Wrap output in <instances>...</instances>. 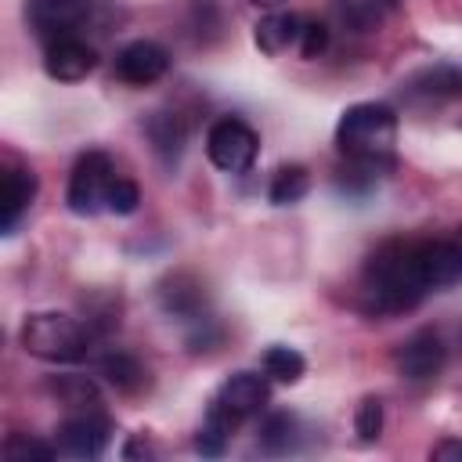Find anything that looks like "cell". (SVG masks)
Masks as SVG:
<instances>
[{
    "label": "cell",
    "instance_id": "obj_1",
    "mask_svg": "<svg viewBox=\"0 0 462 462\" xmlns=\"http://www.w3.org/2000/svg\"><path fill=\"white\" fill-rule=\"evenodd\" d=\"M430 292L422 263H419V242L390 238L383 242L361 271V296L372 314H401L422 303Z\"/></svg>",
    "mask_w": 462,
    "mask_h": 462
},
{
    "label": "cell",
    "instance_id": "obj_2",
    "mask_svg": "<svg viewBox=\"0 0 462 462\" xmlns=\"http://www.w3.org/2000/svg\"><path fill=\"white\" fill-rule=\"evenodd\" d=\"M397 126L401 123L390 105L357 101V105L343 108V116L336 123V148L350 166H357L379 180V177H386V170H393Z\"/></svg>",
    "mask_w": 462,
    "mask_h": 462
},
{
    "label": "cell",
    "instance_id": "obj_3",
    "mask_svg": "<svg viewBox=\"0 0 462 462\" xmlns=\"http://www.w3.org/2000/svg\"><path fill=\"white\" fill-rule=\"evenodd\" d=\"M18 343L29 357L47 365H72L90 350V328L58 310H36L22 321Z\"/></svg>",
    "mask_w": 462,
    "mask_h": 462
},
{
    "label": "cell",
    "instance_id": "obj_4",
    "mask_svg": "<svg viewBox=\"0 0 462 462\" xmlns=\"http://www.w3.org/2000/svg\"><path fill=\"white\" fill-rule=\"evenodd\" d=\"M206 155L224 173H245L260 155V134L238 116H220L206 130Z\"/></svg>",
    "mask_w": 462,
    "mask_h": 462
},
{
    "label": "cell",
    "instance_id": "obj_5",
    "mask_svg": "<svg viewBox=\"0 0 462 462\" xmlns=\"http://www.w3.org/2000/svg\"><path fill=\"white\" fill-rule=\"evenodd\" d=\"M116 177H119V173H116V166H112V159H108L105 152H97V148L83 152V155L76 159L72 173H69V188H65L69 209H72L76 217H94V213H101L105 202H108V188H112Z\"/></svg>",
    "mask_w": 462,
    "mask_h": 462
},
{
    "label": "cell",
    "instance_id": "obj_6",
    "mask_svg": "<svg viewBox=\"0 0 462 462\" xmlns=\"http://www.w3.org/2000/svg\"><path fill=\"white\" fill-rule=\"evenodd\" d=\"M108 440H112V419L101 408L72 411L54 433L58 451L69 458H97L108 448Z\"/></svg>",
    "mask_w": 462,
    "mask_h": 462
},
{
    "label": "cell",
    "instance_id": "obj_7",
    "mask_svg": "<svg viewBox=\"0 0 462 462\" xmlns=\"http://www.w3.org/2000/svg\"><path fill=\"white\" fill-rule=\"evenodd\" d=\"M94 7L97 0H25V18L43 43H54L61 36H76Z\"/></svg>",
    "mask_w": 462,
    "mask_h": 462
},
{
    "label": "cell",
    "instance_id": "obj_8",
    "mask_svg": "<svg viewBox=\"0 0 462 462\" xmlns=\"http://www.w3.org/2000/svg\"><path fill=\"white\" fill-rule=\"evenodd\" d=\"M444 361H448V346H444V339H440L437 328H419L404 343H397V350H393V368L408 383L437 379L440 368H444Z\"/></svg>",
    "mask_w": 462,
    "mask_h": 462
},
{
    "label": "cell",
    "instance_id": "obj_9",
    "mask_svg": "<svg viewBox=\"0 0 462 462\" xmlns=\"http://www.w3.org/2000/svg\"><path fill=\"white\" fill-rule=\"evenodd\" d=\"M97 69V51L79 36H61L43 51V72L58 83H79Z\"/></svg>",
    "mask_w": 462,
    "mask_h": 462
},
{
    "label": "cell",
    "instance_id": "obj_10",
    "mask_svg": "<svg viewBox=\"0 0 462 462\" xmlns=\"http://www.w3.org/2000/svg\"><path fill=\"white\" fill-rule=\"evenodd\" d=\"M166 69H170V54L155 40H134L116 54V76L130 87H148L162 79Z\"/></svg>",
    "mask_w": 462,
    "mask_h": 462
},
{
    "label": "cell",
    "instance_id": "obj_11",
    "mask_svg": "<svg viewBox=\"0 0 462 462\" xmlns=\"http://www.w3.org/2000/svg\"><path fill=\"white\" fill-rule=\"evenodd\" d=\"M155 300L159 307L170 314V318H180V321H199L206 318V289L195 274L188 271H173L159 282L155 289Z\"/></svg>",
    "mask_w": 462,
    "mask_h": 462
},
{
    "label": "cell",
    "instance_id": "obj_12",
    "mask_svg": "<svg viewBox=\"0 0 462 462\" xmlns=\"http://www.w3.org/2000/svg\"><path fill=\"white\" fill-rule=\"evenodd\" d=\"M32 199H36V173L29 166L7 162L4 166V195H0V231L4 235H14L18 220L32 206Z\"/></svg>",
    "mask_w": 462,
    "mask_h": 462
},
{
    "label": "cell",
    "instance_id": "obj_13",
    "mask_svg": "<svg viewBox=\"0 0 462 462\" xmlns=\"http://www.w3.org/2000/svg\"><path fill=\"white\" fill-rule=\"evenodd\" d=\"M144 134H148V144H152L155 159L166 170H173L180 162V155H184V144H188V123H184V116L180 112H170V108H159V112L148 116Z\"/></svg>",
    "mask_w": 462,
    "mask_h": 462
},
{
    "label": "cell",
    "instance_id": "obj_14",
    "mask_svg": "<svg viewBox=\"0 0 462 462\" xmlns=\"http://www.w3.org/2000/svg\"><path fill=\"white\" fill-rule=\"evenodd\" d=\"M213 401L224 404L231 415L249 419V415H256V411L271 401V386H267V379L256 375V372H235V375H227V379L220 383V390H217Z\"/></svg>",
    "mask_w": 462,
    "mask_h": 462
},
{
    "label": "cell",
    "instance_id": "obj_15",
    "mask_svg": "<svg viewBox=\"0 0 462 462\" xmlns=\"http://www.w3.org/2000/svg\"><path fill=\"white\" fill-rule=\"evenodd\" d=\"M300 29H303V18H296V14H289V11H267L260 22H256V29H253V40H256V47L263 51V54H282V51H289V47H296L300 43Z\"/></svg>",
    "mask_w": 462,
    "mask_h": 462
},
{
    "label": "cell",
    "instance_id": "obj_16",
    "mask_svg": "<svg viewBox=\"0 0 462 462\" xmlns=\"http://www.w3.org/2000/svg\"><path fill=\"white\" fill-rule=\"evenodd\" d=\"M238 422H242V419H238V415H231L224 404L209 401V411H206L202 426L195 430V451H199L202 458H220V455L227 451L231 433H235V426H238Z\"/></svg>",
    "mask_w": 462,
    "mask_h": 462
},
{
    "label": "cell",
    "instance_id": "obj_17",
    "mask_svg": "<svg viewBox=\"0 0 462 462\" xmlns=\"http://www.w3.org/2000/svg\"><path fill=\"white\" fill-rule=\"evenodd\" d=\"M419 263L430 289H444L462 278V260L451 242H419Z\"/></svg>",
    "mask_w": 462,
    "mask_h": 462
},
{
    "label": "cell",
    "instance_id": "obj_18",
    "mask_svg": "<svg viewBox=\"0 0 462 462\" xmlns=\"http://www.w3.org/2000/svg\"><path fill=\"white\" fill-rule=\"evenodd\" d=\"M97 372L119 390V393H137L141 386H148V368L126 354V350H108L101 361H97Z\"/></svg>",
    "mask_w": 462,
    "mask_h": 462
},
{
    "label": "cell",
    "instance_id": "obj_19",
    "mask_svg": "<svg viewBox=\"0 0 462 462\" xmlns=\"http://www.w3.org/2000/svg\"><path fill=\"white\" fill-rule=\"evenodd\" d=\"M408 94L411 97H422V101H444V97H455L462 94V72L448 69V65H437V69H422L408 79Z\"/></svg>",
    "mask_w": 462,
    "mask_h": 462
},
{
    "label": "cell",
    "instance_id": "obj_20",
    "mask_svg": "<svg viewBox=\"0 0 462 462\" xmlns=\"http://www.w3.org/2000/svg\"><path fill=\"white\" fill-rule=\"evenodd\" d=\"M300 437V419L292 411H274L260 426V451L267 455H289Z\"/></svg>",
    "mask_w": 462,
    "mask_h": 462
},
{
    "label": "cell",
    "instance_id": "obj_21",
    "mask_svg": "<svg viewBox=\"0 0 462 462\" xmlns=\"http://www.w3.org/2000/svg\"><path fill=\"white\" fill-rule=\"evenodd\" d=\"M307 191H310V173H307V166L289 162V166H282V170L271 177L267 199H271V206H296Z\"/></svg>",
    "mask_w": 462,
    "mask_h": 462
},
{
    "label": "cell",
    "instance_id": "obj_22",
    "mask_svg": "<svg viewBox=\"0 0 462 462\" xmlns=\"http://www.w3.org/2000/svg\"><path fill=\"white\" fill-rule=\"evenodd\" d=\"M47 390H51L65 408H72V411L101 408V393H97V386H94L87 375H58V379H51Z\"/></svg>",
    "mask_w": 462,
    "mask_h": 462
},
{
    "label": "cell",
    "instance_id": "obj_23",
    "mask_svg": "<svg viewBox=\"0 0 462 462\" xmlns=\"http://www.w3.org/2000/svg\"><path fill=\"white\" fill-rule=\"evenodd\" d=\"M263 372H267L274 383L292 386V383L303 379V372H307V357H303L296 346H282V343H274V346L263 350Z\"/></svg>",
    "mask_w": 462,
    "mask_h": 462
},
{
    "label": "cell",
    "instance_id": "obj_24",
    "mask_svg": "<svg viewBox=\"0 0 462 462\" xmlns=\"http://www.w3.org/2000/svg\"><path fill=\"white\" fill-rule=\"evenodd\" d=\"M339 18L354 29V32H372L383 25L386 11L393 7V0H336Z\"/></svg>",
    "mask_w": 462,
    "mask_h": 462
},
{
    "label": "cell",
    "instance_id": "obj_25",
    "mask_svg": "<svg viewBox=\"0 0 462 462\" xmlns=\"http://www.w3.org/2000/svg\"><path fill=\"white\" fill-rule=\"evenodd\" d=\"M58 455V444H43L40 437H29V433H7L4 440V458L11 462H47Z\"/></svg>",
    "mask_w": 462,
    "mask_h": 462
},
{
    "label": "cell",
    "instance_id": "obj_26",
    "mask_svg": "<svg viewBox=\"0 0 462 462\" xmlns=\"http://www.w3.org/2000/svg\"><path fill=\"white\" fill-rule=\"evenodd\" d=\"M354 433L361 444H375L379 433H383V401L375 393L361 397L357 408H354Z\"/></svg>",
    "mask_w": 462,
    "mask_h": 462
},
{
    "label": "cell",
    "instance_id": "obj_27",
    "mask_svg": "<svg viewBox=\"0 0 462 462\" xmlns=\"http://www.w3.org/2000/svg\"><path fill=\"white\" fill-rule=\"evenodd\" d=\"M137 206H141V188H137L130 177H116L112 188H108V202H105V209L116 213V217H130Z\"/></svg>",
    "mask_w": 462,
    "mask_h": 462
},
{
    "label": "cell",
    "instance_id": "obj_28",
    "mask_svg": "<svg viewBox=\"0 0 462 462\" xmlns=\"http://www.w3.org/2000/svg\"><path fill=\"white\" fill-rule=\"evenodd\" d=\"M296 47H300V54H303L307 61L321 58V54L328 51V25H325V22H303Z\"/></svg>",
    "mask_w": 462,
    "mask_h": 462
},
{
    "label": "cell",
    "instance_id": "obj_29",
    "mask_svg": "<svg viewBox=\"0 0 462 462\" xmlns=\"http://www.w3.org/2000/svg\"><path fill=\"white\" fill-rule=\"evenodd\" d=\"M430 458L433 462H462V440L458 437H444L430 448Z\"/></svg>",
    "mask_w": 462,
    "mask_h": 462
},
{
    "label": "cell",
    "instance_id": "obj_30",
    "mask_svg": "<svg viewBox=\"0 0 462 462\" xmlns=\"http://www.w3.org/2000/svg\"><path fill=\"white\" fill-rule=\"evenodd\" d=\"M137 455H155V448H152V440H148L144 433H137V437L123 448V458H137Z\"/></svg>",
    "mask_w": 462,
    "mask_h": 462
},
{
    "label": "cell",
    "instance_id": "obj_31",
    "mask_svg": "<svg viewBox=\"0 0 462 462\" xmlns=\"http://www.w3.org/2000/svg\"><path fill=\"white\" fill-rule=\"evenodd\" d=\"M253 7H260V11H282L289 0H249Z\"/></svg>",
    "mask_w": 462,
    "mask_h": 462
},
{
    "label": "cell",
    "instance_id": "obj_32",
    "mask_svg": "<svg viewBox=\"0 0 462 462\" xmlns=\"http://www.w3.org/2000/svg\"><path fill=\"white\" fill-rule=\"evenodd\" d=\"M451 245H455V253H458V260H462V224L455 227V238H451Z\"/></svg>",
    "mask_w": 462,
    "mask_h": 462
}]
</instances>
